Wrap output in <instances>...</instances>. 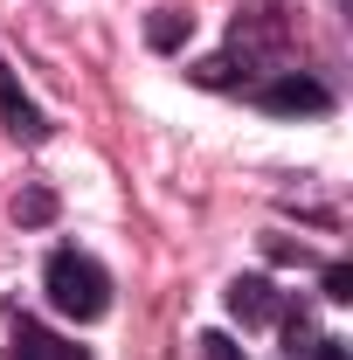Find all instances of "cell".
Masks as SVG:
<instances>
[{
  "instance_id": "obj_1",
  "label": "cell",
  "mask_w": 353,
  "mask_h": 360,
  "mask_svg": "<svg viewBox=\"0 0 353 360\" xmlns=\"http://www.w3.org/2000/svg\"><path fill=\"white\" fill-rule=\"evenodd\" d=\"M291 56H298L291 7H284V0H243L236 21H229V42H222L215 56H201V63L187 70V84L222 90V97H243V90H257L264 77L291 70Z\"/></svg>"
},
{
  "instance_id": "obj_2",
  "label": "cell",
  "mask_w": 353,
  "mask_h": 360,
  "mask_svg": "<svg viewBox=\"0 0 353 360\" xmlns=\"http://www.w3.org/2000/svg\"><path fill=\"white\" fill-rule=\"evenodd\" d=\"M42 291H49V305H56L63 319H77V326H90V319L111 312V270L97 264L90 250H77V243L49 250V264H42Z\"/></svg>"
},
{
  "instance_id": "obj_3",
  "label": "cell",
  "mask_w": 353,
  "mask_h": 360,
  "mask_svg": "<svg viewBox=\"0 0 353 360\" xmlns=\"http://www.w3.org/2000/svg\"><path fill=\"white\" fill-rule=\"evenodd\" d=\"M243 97H250L257 111H270V118H326V111L340 104L333 84H326V77H312V70H298V63H291V70H277V77H264V84L243 90Z\"/></svg>"
},
{
  "instance_id": "obj_4",
  "label": "cell",
  "mask_w": 353,
  "mask_h": 360,
  "mask_svg": "<svg viewBox=\"0 0 353 360\" xmlns=\"http://www.w3.org/2000/svg\"><path fill=\"white\" fill-rule=\"evenodd\" d=\"M0 125L21 139V146H42V139L56 132V125H49V111H42L21 84H14V70H7V63H0Z\"/></svg>"
},
{
  "instance_id": "obj_5",
  "label": "cell",
  "mask_w": 353,
  "mask_h": 360,
  "mask_svg": "<svg viewBox=\"0 0 353 360\" xmlns=\"http://www.w3.org/2000/svg\"><path fill=\"white\" fill-rule=\"evenodd\" d=\"M222 298H229V312L243 319V326H277V312L291 305V298H284V291L270 284L264 270H250V277H236V284H229Z\"/></svg>"
},
{
  "instance_id": "obj_6",
  "label": "cell",
  "mask_w": 353,
  "mask_h": 360,
  "mask_svg": "<svg viewBox=\"0 0 353 360\" xmlns=\"http://www.w3.org/2000/svg\"><path fill=\"white\" fill-rule=\"evenodd\" d=\"M7 360H90V354L77 340L49 333L42 319H14V326H7Z\"/></svg>"
},
{
  "instance_id": "obj_7",
  "label": "cell",
  "mask_w": 353,
  "mask_h": 360,
  "mask_svg": "<svg viewBox=\"0 0 353 360\" xmlns=\"http://www.w3.org/2000/svg\"><path fill=\"white\" fill-rule=\"evenodd\" d=\"M277 326H284V360H312L319 347H326V333L312 326L305 305H284V312H277Z\"/></svg>"
},
{
  "instance_id": "obj_8",
  "label": "cell",
  "mask_w": 353,
  "mask_h": 360,
  "mask_svg": "<svg viewBox=\"0 0 353 360\" xmlns=\"http://www.w3.org/2000/svg\"><path fill=\"white\" fill-rule=\"evenodd\" d=\"M187 35H194V14H180V7H153V21H146V42L160 49V56H174Z\"/></svg>"
},
{
  "instance_id": "obj_9",
  "label": "cell",
  "mask_w": 353,
  "mask_h": 360,
  "mask_svg": "<svg viewBox=\"0 0 353 360\" xmlns=\"http://www.w3.org/2000/svg\"><path fill=\"white\" fill-rule=\"evenodd\" d=\"M7 215H14L21 229H49V222H56V194H49V187H21Z\"/></svg>"
},
{
  "instance_id": "obj_10",
  "label": "cell",
  "mask_w": 353,
  "mask_h": 360,
  "mask_svg": "<svg viewBox=\"0 0 353 360\" xmlns=\"http://www.w3.org/2000/svg\"><path fill=\"white\" fill-rule=\"evenodd\" d=\"M319 284H326V298H333V305H347V298H353V264H347V257L319 264Z\"/></svg>"
},
{
  "instance_id": "obj_11",
  "label": "cell",
  "mask_w": 353,
  "mask_h": 360,
  "mask_svg": "<svg viewBox=\"0 0 353 360\" xmlns=\"http://www.w3.org/2000/svg\"><path fill=\"white\" fill-rule=\"evenodd\" d=\"M194 347H201V360H243V347H236L229 333H201Z\"/></svg>"
},
{
  "instance_id": "obj_12",
  "label": "cell",
  "mask_w": 353,
  "mask_h": 360,
  "mask_svg": "<svg viewBox=\"0 0 353 360\" xmlns=\"http://www.w3.org/2000/svg\"><path fill=\"white\" fill-rule=\"evenodd\" d=\"M312 360H347V340H333V333H326V347H319Z\"/></svg>"
}]
</instances>
